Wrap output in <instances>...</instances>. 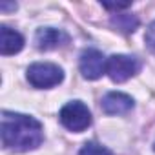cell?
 <instances>
[{"label": "cell", "mask_w": 155, "mask_h": 155, "mask_svg": "<svg viewBox=\"0 0 155 155\" xmlns=\"http://www.w3.org/2000/svg\"><path fill=\"white\" fill-rule=\"evenodd\" d=\"M2 144L13 151H29L42 144V124L24 113L4 111L2 113Z\"/></svg>", "instance_id": "6da1fadb"}, {"label": "cell", "mask_w": 155, "mask_h": 155, "mask_svg": "<svg viewBox=\"0 0 155 155\" xmlns=\"http://www.w3.org/2000/svg\"><path fill=\"white\" fill-rule=\"evenodd\" d=\"M62 79H64L62 69L49 62H37L28 68V81L31 86H35L38 90L53 88V86L60 84Z\"/></svg>", "instance_id": "7a4b0ae2"}, {"label": "cell", "mask_w": 155, "mask_h": 155, "mask_svg": "<svg viewBox=\"0 0 155 155\" xmlns=\"http://www.w3.org/2000/svg\"><path fill=\"white\" fill-rule=\"evenodd\" d=\"M58 117H60L62 126L68 128L69 131H84L91 124V113H90L88 106L82 104L81 101L68 102L60 110Z\"/></svg>", "instance_id": "3957f363"}, {"label": "cell", "mask_w": 155, "mask_h": 155, "mask_svg": "<svg viewBox=\"0 0 155 155\" xmlns=\"http://www.w3.org/2000/svg\"><path fill=\"white\" fill-rule=\"evenodd\" d=\"M140 64L135 57L130 55H111L106 64V73L113 82H124L139 71Z\"/></svg>", "instance_id": "277c9868"}, {"label": "cell", "mask_w": 155, "mask_h": 155, "mask_svg": "<svg viewBox=\"0 0 155 155\" xmlns=\"http://www.w3.org/2000/svg\"><path fill=\"white\" fill-rule=\"evenodd\" d=\"M106 64L108 58L99 49H86L81 55V73L90 81H97L106 73Z\"/></svg>", "instance_id": "5b68a950"}, {"label": "cell", "mask_w": 155, "mask_h": 155, "mask_svg": "<svg viewBox=\"0 0 155 155\" xmlns=\"http://www.w3.org/2000/svg\"><path fill=\"white\" fill-rule=\"evenodd\" d=\"M69 42V35L62 29H55V28H40L35 35V44L38 49H57L62 48Z\"/></svg>", "instance_id": "8992f818"}, {"label": "cell", "mask_w": 155, "mask_h": 155, "mask_svg": "<svg viewBox=\"0 0 155 155\" xmlns=\"http://www.w3.org/2000/svg\"><path fill=\"white\" fill-rule=\"evenodd\" d=\"M133 108V99L120 91H111L102 99V110L110 115H122Z\"/></svg>", "instance_id": "52a82bcc"}, {"label": "cell", "mask_w": 155, "mask_h": 155, "mask_svg": "<svg viewBox=\"0 0 155 155\" xmlns=\"http://www.w3.org/2000/svg\"><path fill=\"white\" fill-rule=\"evenodd\" d=\"M24 48V38L18 31L2 26L0 28V53L2 55H15Z\"/></svg>", "instance_id": "ba28073f"}, {"label": "cell", "mask_w": 155, "mask_h": 155, "mask_svg": "<svg viewBox=\"0 0 155 155\" xmlns=\"http://www.w3.org/2000/svg\"><path fill=\"white\" fill-rule=\"evenodd\" d=\"M111 24H113V28H117L122 33H133L135 28L139 26V20L133 15H113Z\"/></svg>", "instance_id": "9c48e42d"}, {"label": "cell", "mask_w": 155, "mask_h": 155, "mask_svg": "<svg viewBox=\"0 0 155 155\" xmlns=\"http://www.w3.org/2000/svg\"><path fill=\"white\" fill-rule=\"evenodd\" d=\"M79 155H111V151L97 142H86L79 151Z\"/></svg>", "instance_id": "30bf717a"}, {"label": "cell", "mask_w": 155, "mask_h": 155, "mask_svg": "<svg viewBox=\"0 0 155 155\" xmlns=\"http://www.w3.org/2000/svg\"><path fill=\"white\" fill-rule=\"evenodd\" d=\"M144 40H146V46H148L151 51H155V20L148 26L146 35H144Z\"/></svg>", "instance_id": "8fae6325"}, {"label": "cell", "mask_w": 155, "mask_h": 155, "mask_svg": "<svg viewBox=\"0 0 155 155\" xmlns=\"http://www.w3.org/2000/svg\"><path fill=\"white\" fill-rule=\"evenodd\" d=\"M131 4L130 2H122V4H108V2H104L102 4V8H106V9H126V8H130Z\"/></svg>", "instance_id": "7c38bea8"}]
</instances>
